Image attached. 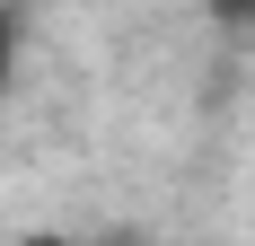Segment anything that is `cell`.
Here are the masks:
<instances>
[{
  "label": "cell",
  "instance_id": "cell-1",
  "mask_svg": "<svg viewBox=\"0 0 255 246\" xmlns=\"http://www.w3.org/2000/svg\"><path fill=\"white\" fill-rule=\"evenodd\" d=\"M18 35H26V18H18V0H0V88L18 79Z\"/></svg>",
  "mask_w": 255,
  "mask_h": 246
},
{
  "label": "cell",
  "instance_id": "cell-2",
  "mask_svg": "<svg viewBox=\"0 0 255 246\" xmlns=\"http://www.w3.org/2000/svg\"><path fill=\"white\" fill-rule=\"evenodd\" d=\"M203 9H211V26H229V35L255 26V0H203Z\"/></svg>",
  "mask_w": 255,
  "mask_h": 246
}]
</instances>
